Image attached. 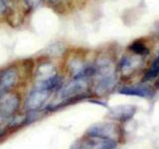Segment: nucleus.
<instances>
[{
	"instance_id": "6ab92c4d",
	"label": "nucleus",
	"mask_w": 159,
	"mask_h": 149,
	"mask_svg": "<svg viewBox=\"0 0 159 149\" xmlns=\"http://www.w3.org/2000/svg\"><path fill=\"white\" fill-rule=\"evenodd\" d=\"M2 119H3V117L1 116V114H0V122H1V121H2Z\"/></svg>"
},
{
	"instance_id": "423d86ee",
	"label": "nucleus",
	"mask_w": 159,
	"mask_h": 149,
	"mask_svg": "<svg viewBox=\"0 0 159 149\" xmlns=\"http://www.w3.org/2000/svg\"><path fill=\"white\" fill-rule=\"evenodd\" d=\"M18 81V72L14 68L5 69L0 72V89L8 93L10 88H12Z\"/></svg>"
},
{
	"instance_id": "0eeeda50",
	"label": "nucleus",
	"mask_w": 159,
	"mask_h": 149,
	"mask_svg": "<svg viewBox=\"0 0 159 149\" xmlns=\"http://www.w3.org/2000/svg\"><path fill=\"white\" fill-rule=\"evenodd\" d=\"M119 93L124 94V96H134L145 98H150L154 93L151 88L146 86V84H135V86L124 87L119 91Z\"/></svg>"
},
{
	"instance_id": "ddd939ff",
	"label": "nucleus",
	"mask_w": 159,
	"mask_h": 149,
	"mask_svg": "<svg viewBox=\"0 0 159 149\" xmlns=\"http://www.w3.org/2000/svg\"><path fill=\"white\" fill-rule=\"evenodd\" d=\"M129 50L135 55H137V56H146L148 54V49L146 48V46L139 41L133 42L130 46H129Z\"/></svg>"
},
{
	"instance_id": "4468645a",
	"label": "nucleus",
	"mask_w": 159,
	"mask_h": 149,
	"mask_svg": "<svg viewBox=\"0 0 159 149\" xmlns=\"http://www.w3.org/2000/svg\"><path fill=\"white\" fill-rule=\"evenodd\" d=\"M48 54L50 56H60L64 52V48L62 46V44H57L55 43L52 46H50L47 50Z\"/></svg>"
},
{
	"instance_id": "a211bd4d",
	"label": "nucleus",
	"mask_w": 159,
	"mask_h": 149,
	"mask_svg": "<svg viewBox=\"0 0 159 149\" xmlns=\"http://www.w3.org/2000/svg\"><path fill=\"white\" fill-rule=\"evenodd\" d=\"M155 87H156V88H158L159 89V79L156 82V84H155Z\"/></svg>"
},
{
	"instance_id": "dca6fc26",
	"label": "nucleus",
	"mask_w": 159,
	"mask_h": 149,
	"mask_svg": "<svg viewBox=\"0 0 159 149\" xmlns=\"http://www.w3.org/2000/svg\"><path fill=\"white\" fill-rule=\"evenodd\" d=\"M6 9V2L5 0H0V14H2Z\"/></svg>"
},
{
	"instance_id": "6e6552de",
	"label": "nucleus",
	"mask_w": 159,
	"mask_h": 149,
	"mask_svg": "<svg viewBox=\"0 0 159 149\" xmlns=\"http://www.w3.org/2000/svg\"><path fill=\"white\" fill-rule=\"evenodd\" d=\"M141 64V59L139 56H125L119 63V70L123 74H129L133 73Z\"/></svg>"
},
{
	"instance_id": "39448f33",
	"label": "nucleus",
	"mask_w": 159,
	"mask_h": 149,
	"mask_svg": "<svg viewBox=\"0 0 159 149\" xmlns=\"http://www.w3.org/2000/svg\"><path fill=\"white\" fill-rule=\"evenodd\" d=\"M136 107L131 104H121L109 109L108 116L119 121H127L135 114Z\"/></svg>"
},
{
	"instance_id": "9b49d317",
	"label": "nucleus",
	"mask_w": 159,
	"mask_h": 149,
	"mask_svg": "<svg viewBox=\"0 0 159 149\" xmlns=\"http://www.w3.org/2000/svg\"><path fill=\"white\" fill-rule=\"evenodd\" d=\"M158 74H159V53L157 54L156 58L154 59L151 67L147 70L145 74H144L142 79H143V82L150 81V79L156 78Z\"/></svg>"
},
{
	"instance_id": "2eb2a0df",
	"label": "nucleus",
	"mask_w": 159,
	"mask_h": 149,
	"mask_svg": "<svg viewBox=\"0 0 159 149\" xmlns=\"http://www.w3.org/2000/svg\"><path fill=\"white\" fill-rule=\"evenodd\" d=\"M25 2H26L29 6L31 7H35L37 6V5L40 4V2H41V0H25Z\"/></svg>"
},
{
	"instance_id": "7ed1b4c3",
	"label": "nucleus",
	"mask_w": 159,
	"mask_h": 149,
	"mask_svg": "<svg viewBox=\"0 0 159 149\" xmlns=\"http://www.w3.org/2000/svg\"><path fill=\"white\" fill-rule=\"evenodd\" d=\"M20 99L17 94L6 93L0 98V114L5 118H10L18 111Z\"/></svg>"
},
{
	"instance_id": "20e7f679",
	"label": "nucleus",
	"mask_w": 159,
	"mask_h": 149,
	"mask_svg": "<svg viewBox=\"0 0 159 149\" xmlns=\"http://www.w3.org/2000/svg\"><path fill=\"white\" fill-rule=\"evenodd\" d=\"M50 92L44 91V89H39L36 88L29 94V97L26 101V108L28 111H38L41 108L44 103L48 101L50 97Z\"/></svg>"
},
{
	"instance_id": "f257e3e1",
	"label": "nucleus",
	"mask_w": 159,
	"mask_h": 149,
	"mask_svg": "<svg viewBox=\"0 0 159 149\" xmlns=\"http://www.w3.org/2000/svg\"><path fill=\"white\" fill-rule=\"evenodd\" d=\"M96 84L94 92L98 96L108 93L116 84V74L112 64L107 59H102L96 64Z\"/></svg>"
},
{
	"instance_id": "f8f14e48",
	"label": "nucleus",
	"mask_w": 159,
	"mask_h": 149,
	"mask_svg": "<svg viewBox=\"0 0 159 149\" xmlns=\"http://www.w3.org/2000/svg\"><path fill=\"white\" fill-rule=\"evenodd\" d=\"M84 67L86 66L84 65V63L82 61H80L79 59H74L69 65V69H70V71H71V73H72V74L74 76L75 79L81 78Z\"/></svg>"
},
{
	"instance_id": "1a4fd4ad",
	"label": "nucleus",
	"mask_w": 159,
	"mask_h": 149,
	"mask_svg": "<svg viewBox=\"0 0 159 149\" xmlns=\"http://www.w3.org/2000/svg\"><path fill=\"white\" fill-rule=\"evenodd\" d=\"M56 76V69L52 64H42L38 67L36 71V81L44 82Z\"/></svg>"
},
{
	"instance_id": "aec40b11",
	"label": "nucleus",
	"mask_w": 159,
	"mask_h": 149,
	"mask_svg": "<svg viewBox=\"0 0 159 149\" xmlns=\"http://www.w3.org/2000/svg\"><path fill=\"white\" fill-rule=\"evenodd\" d=\"M158 33H159V29H158Z\"/></svg>"
},
{
	"instance_id": "9d476101",
	"label": "nucleus",
	"mask_w": 159,
	"mask_h": 149,
	"mask_svg": "<svg viewBox=\"0 0 159 149\" xmlns=\"http://www.w3.org/2000/svg\"><path fill=\"white\" fill-rule=\"evenodd\" d=\"M62 83H63L62 78L56 74L54 78L49 79L47 81L37 83L36 88L44 89V91H48L51 93L53 91H59V89L62 88Z\"/></svg>"
},
{
	"instance_id": "f03ea898",
	"label": "nucleus",
	"mask_w": 159,
	"mask_h": 149,
	"mask_svg": "<svg viewBox=\"0 0 159 149\" xmlns=\"http://www.w3.org/2000/svg\"><path fill=\"white\" fill-rule=\"evenodd\" d=\"M89 137L92 138H111L114 139V136H117V126L111 122H101L96 123L89 127L87 130Z\"/></svg>"
},
{
	"instance_id": "f3484780",
	"label": "nucleus",
	"mask_w": 159,
	"mask_h": 149,
	"mask_svg": "<svg viewBox=\"0 0 159 149\" xmlns=\"http://www.w3.org/2000/svg\"><path fill=\"white\" fill-rule=\"evenodd\" d=\"M4 133H5V131H4V130H2V129H0V137H1Z\"/></svg>"
}]
</instances>
